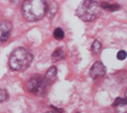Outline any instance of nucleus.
I'll return each mask as SVG.
<instances>
[{
  "label": "nucleus",
  "instance_id": "f257e3e1",
  "mask_svg": "<svg viewBox=\"0 0 127 113\" xmlns=\"http://www.w3.org/2000/svg\"><path fill=\"white\" fill-rule=\"evenodd\" d=\"M47 12V2L44 0H27L22 4V16L28 21H38Z\"/></svg>",
  "mask_w": 127,
  "mask_h": 113
},
{
  "label": "nucleus",
  "instance_id": "1a4fd4ad",
  "mask_svg": "<svg viewBox=\"0 0 127 113\" xmlns=\"http://www.w3.org/2000/svg\"><path fill=\"white\" fill-rule=\"evenodd\" d=\"M99 6L103 7L105 10H108V11H116V10H119L121 7L118 4H112V3H107V2H104V3H99Z\"/></svg>",
  "mask_w": 127,
  "mask_h": 113
},
{
  "label": "nucleus",
  "instance_id": "ddd939ff",
  "mask_svg": "<svg viewBox=\"0 0 127 113\" xmlns=\"http://www.w3.org/2000/svg\"><path fill=\"white\" fill-rule=\"evenodd\" d=\"M8 98H9L8 92L3 89H0V102H3V101L8 100Z\"/></svg>",
  "mask_w": 127,
  "mask_h": 113
},
{
  "label": "nucleus",
  "instance_id": "7ed1b4c3",
  "mask_svg": "<svg viewBox=\"0 0 127 113\" xmlns=\"http://www.w3.org/2000/svg\"><path fill=\"white\" fill-rule=\"evenodd\" d=\"M99 10H100V6L98 2L96 1H89V0H85V1L80 2L76 10V15L84 21H93L98 17Z\"/></svg>",
  "mask_w": 127,
  "mask_h": 113
},
{
  "label": "nucleus",
  "instance_id": "0eeeda50",
  "mask_svg": "<svg viewBox=\"0 0 127 113\" xmlns=\"http://www.w3.org/2000/svg\"><path fill=\"white\" fill-rule=\"evenodd\" d=\"M114 108L116 113H126L127 112V102L126 99L124 98H117L114 102Z\"/></svg>",
  "mask_w": 127,
  "mask_h": 113
},
{
  "label": "nucleus",
  "instance_id": "4468645a",
  "mask_svg": "<svg viewBox=\"0 0 127 113\" xmlns=\"http://www.w3.org/2000/svg\"><path fill=\"white\" fill-rule=\"evenodd\" d=\"M117 59H118V60H124V59H126L125 51H119V52L117 53Z\"/></svg>",
  "mask_w": 127,
  "mask_h": 113
},
{
  "label": "nucleus",
  "instance_id": "6e6552de",
  "mask_svg": "<svg viewBox=\"0 0 127 113\" xmlns=\"http://www.w3.org/2000/svg\"><path fill=\"white\" fill-rule=\"evenodd\" d=\"M56 76H57V68L56 67H50L48 70H47L44 79H45V81H46L47 83H50V82H53V81L55 80Z\"/></svg>",
  "mask_w": 127,
  "mask_h": 113
},
{
  "label": "nucleus",
  "instance_id": "423d86ee",
  "mask_svg": "<svg viewBox=\"0 0 127 113\" xmlns=\"http://www.w3.org/2000/svg\"><path fill=\"white\" fill-rule=\"evenodd\" d=\"M10 30H11V23H9V22L0 23V43L4 42L9 38Z\"/></svg>",
  "mask_w": 127,
  "mask_h": 113
},
{
  "label": "nucleus",
  "instance_id": "2eb2a0df",
  "mask_svg": "<svg viewBox=\"0 0 127 113\" xmlns=\"http://www.w3.org/2000/svg\"><path fill=\"white\" fill-rule=\"evenodd\" d=\"M46 113H57V112H54V111H49V112H46Z\"/></svg>",
  "mask_w": 127,
  "mask_h": 113
},
{
  "label": "nucleus",
  "instance_id": "f03ea898",
  "mask_svg": "<svg viewBox=\"0 0 127 113\" xmlns=\"http://www.w3.org/2000/svg\"><path fill=\"white\" fill-rule=\"evenodd\" d=\"M32 59V55L27 49L17 48L12 51L9 58V67L13 71L24 72L30 67Z\"/></svg>",
  "mask_w": 127,
  "mask_h": 113
},
{
  "label": "nucleus",
  "instance_id": "9d476101",
  "mask_svg": "<svg viewBox=\"0 0 127 113\" xmlns=\"http://www.w3.org/2000/svg\"><path fill=\"white\" fill-rule=\"evenodd\" d=\"M64 56H65V52H64L63 49H56V50L54 51L51 58H53L54 61H59V60H62V59H64Z\"/></svg>",
  "mask_w": 127,
  "mask_h": 113
},
{
  "label": "nucleus",
  "instance_id": "9b49d317",
  "mask_svg": "<svg viewBox=\"0 0 127 113\" xmlns=\"http://www.w3.org/2000/svg\"><path fill=\"white\" fill-rule=\"evenodd\" d=\"M92 50H93V52L96 53V55H98V53L101 51V44H100V42H99L98 40H95V41L93 42Z\"/></svg>",
  "mask_w": 127,
  "mask_h": 113
},
{
  "label": "nucleus",
  "instance_id": "20e7f679",
  "mask_svg": "<svg viewBox=\"0 0 127 113\" xmlns=\"http://www.w3.org/2000/svg\"><path fill=\"white\" fill-rule=\"evenodd\" d=\"M28 91H30L31 93L37 94V95H44L46 93L47 90V82L45 81V79L42 76L38 75H32L31 78L28 79L26 83Z\"/></svg>",
  "mask_w": 127,
  "mask_h": 113
},
{
  "label": "nucleus",
  "instance_id": "f8f14e48",
  "mask_svg": "<svg viewBox=\"0 0 127 113\" xmlns=\"http://www.w3.org/2000/svg\"><path fill=\"white\" fill-rule=\"evenodd\" d=\"M54 37L57 40H62L65 37V32H64V30L62 28H56L55 31H54Z\"/></svg>",
  "mask_w": 127,
  "mask_h": 113
},
{
  "label": "nucleus",
  "instance_id": "39448f33",
  "mask_svg": "<svg viewBox=\"0 0 127 113\" xmlns=\"http://www.w3.org/2000/svg\"><path fill=\"white\" fill-rule=\"evenodd\" d=\"M106 73V67L100 62V61H96L90 68L89 74L93 79H99L104 76Z\"/></svg>",
  "mask_w": 127,
  "mask_h": 113
}]
</instances>
